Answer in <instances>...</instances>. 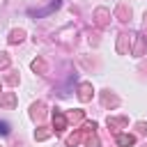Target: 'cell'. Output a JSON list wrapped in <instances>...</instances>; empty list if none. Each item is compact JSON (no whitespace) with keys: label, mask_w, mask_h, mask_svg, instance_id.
Returning <instances> with one entry per match:
<instances>
[{"label":"cell","mask_w":147,"mask_h":147,"mask_svg":"<svg viewBox=\"0 0 147 147\" xmlns=\"http://www.w3.org/2000/svg\"><path fill=\"white\" fill-rule=\"evenodd\" d=\"M0 133H2V136L9 133V124H7V122H0Z\"/></svg>","instance_id":"1"}]
</instances>
